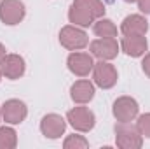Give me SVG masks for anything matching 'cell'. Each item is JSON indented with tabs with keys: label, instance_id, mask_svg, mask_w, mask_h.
Instances as JSON below:
<instances>
[{
	"label": "cell",
	"instance_id": "obj_1",
	"mask_svg": "<svg viewBox=\"0 0 150 149\" xmlns=\"http://www.w3.org/2000/svg\"><path fill=\"white\" fill-rule=\"evenodd\" d=\"M105 12V5L101 0H75L70 9V21L75 25L89 27L94 18L101 16Z\"/></svg>",
	"mask_w": 150,
	"mask_h": 149
},
{
	"label": "cell",
	"instance_id": "obj_2",
	"mask_svg": "<svg viewBox=\"0 0 150 149\" xmlns=\"http://www.w3.org/2000/svg\"><path fill=\"white\" fill-rule=\"evenodd\" d=\"M115 133H117V144L122 148H140L142 146L138 128H133L127 123H120L119 126H115Z\"/></svg>",
	"mask_w": 150,
	"mask_h": 149
},
{
	"label": "cell",
	"instance_id": "obj_3",
	"mask_svg": "<svg viewBox=\"0 0 150 149\" xmlns=\"http://www.w3.org/2000/svg\"><path fill=\"white\" fill-rule=\"evenodd\" d=\"M25 16V7L18 0H5L0 5V18L7 25H16L23 19Z\"/></svg>",
	"mask_w": 150,
	"mask_h": 149
},
{
	"label": "cell",
	"instance_id": "obj_4",
	"mask_svg": "<svg viewBox=\"0 0 150 149\" xmlns=\"http://www.w3.org/2000/svg\"><path fill=\"white\" fill-rule=\"evenodd\" d=\"M91 51L94 56H98L101 60H110L113 56H117L119 44L113 37H101L91 44Z\"/></svg>",
	"mask_w": 150,
	"mask_h": 149
},
{
	"label": "cell",
	"instance_id": "obj_5",
	"mask_svg": "<svg viewBox=\"0 0 150 149\" xmlns=\"http://www.w3.org/2000/svg\"><path fill=\"white\" fill-rule=\"evenodd\" d=\"M68 121L72 123L74 128L82 130V132H87L94 126V116L86 107H75L74 111H70L68 112Z\"/></svg>",
	"mask_w": 150,
	"mask_h": 149
},
{
	"label": "cell",
	"instance_id": "obj_6",
	"mask_svg": "<svg viewBox=\"0 0 150 149\" xmlns=\"http://www.w3.org/2000/svg\"><path fill=\"white\" fill-rule=\"evenodd\" d=\"M59 40L65 47L68 49H80L87 44V35L79 30V28H74V27H67L61 30L59 34Z\"/></svg>",
	"mask_w": 150,
	"mask_h": 149
},
{
	"label": "cell",
	"instance_id": "obj_7",
	"mask_svg": "<svg viewBox=\"0 0 150 149\" xmlns=\"http://www.w3.org/2000/svg\"><path fill=\"white\" fill-rule=\"evenodd\" d=\"M136 112H138V104L133 98H127V97L119 98L113 105V114L120 123H129L136 116Z\"/></svg>",
	"mask_w": 150,
	"mask_h": 149
},
{
	"label": "cell",
	"instance_id": "obj_8",
	"mask_svg": "<svg viewBox=\"0 0 150 149\" xmlns=\"http://www.w3.org/2000/svg\"><path fill=\"white\" fill-rule=\"evenodd\" d=\"M94 81L98 86L101 88H112L117 81V72L113 69V65L100 62L94 65Z\"/></svg>",
	"mask_w": 150,
	"mask_h": 149
},
{
	"label": "cell",
	"instance_id": "obj_9",
	"mask_svg": "<svg viewBox=\"0 0 150 149\" xmlns=\"http://www.w3.org/2000/svg\"><path fill=\"white\" fill-rule=\"evenodd\" d=\"M0 69H2V74L7 75L9 79H16L25 72V62L18 54H9V56H4Z\"/></svg>",
	"mask_w": 150,
	"mask_h": 149
},
{
	"label": "cell",
	"instance_id": "obj_10",
	"mask_svg": "<svg viewBox=\"0 0 150 149\" xmlns=\"http://www.w3.org/2000/svg\"><path fill=\"white\" fill-rule=\"evenodd\" d=\"M68 67L77 75H87L89 70L94 67V63H93V58L89 54H86V53H74L68 58Z\"/></svg>",
	"mask_w": 150,
	"mask_h": 149
},
{
	"label": "cell",
	"instance_id": "obj_11",
	"mask_svg": "<svg viewBox=\"0 0 150 149\" xmlns=\"http://www.w3.org/2000/svg\"><path fill=\"white\" fill-rule=\"evenodd\" d=\"M40 128H42V132H44L45 137L56 139V137H59V135L63 133V130H65V121H63L59 116H56V114H49V116H45V117L42 119Z\"/></svg>",
	"mask_w": 150,
	"mask_h": 149
},
{
	"label": "cell",
	"instance_id": "obj_12",
	"mask_svg": "<svg viewBox=\"0 0 150 149\" xmlns=\"http://www.w3.org/2000/svg\"><path fill=\"white\" fill-rule=\"evenodd\" d=\"M120 28L126 35H145V32L149 30V25L145 18L134 14V16H127Z\"/></svg>",
	"mask_w": 150,
	"mask_h": 149
},
{
	"label": "cell",
	"instance_id": "obj_13",
	"mask_svg": "<svg viewBox=\"0 0 150 149\" xmlns=\"http://www.w3.org/2000/svg\"><path fill=\"white\" fill-rule=\"evenodd\" d=\"M2 114L5 117V121H9V123H21L25 119V116H26V107L19 100H9L4 105Z\"/></svg>",
	"mask_w": 150,
	"mask_h": 149
},
{
	"label": "cell",
	"instance_id": "obj_14",
	"mask_svg": "<svg viewBox=\"0 0 150 149\" xmlns=\"http://www.w3.org/2000/svg\"><path fill=\"white\" fill-rule=\"evenodd\" d=\"M122 49L129 56H140L147 51V40L143 35H126L122 39Z\"/></svg>",
	"mask_w": 150,
	"mask_h": 149
},
{
	"label": "cell",
	"instance_id": "obj_15",
	"mask_svg": "<svg viewBox=\"0 0 150 149\" xmlns=\"http://www.w3.org/2000/svg\"><path fill=\"white\" fill-rule=\"evenodd\" d=\"M93 95H94V88H93V84L89 81H79L72 86V98L75 102L84 104V102L91 100Z\"/></svg>",
	"mask_w": 150,
	"mask_h": 149
},
{
	"label": "cell",
	"instance_id": "obj_16",
	"mask_svg": "<svg viewBox=\"0 0 150 149\" xmlns=\"http://www.w3.org/2000/svg\"><path fill=\"white\" fill-rule=\"evenodd\" d=\"M94 34L100 35V37H115L117 35V28L112 21L108 19H100L96 25H94Z\"/></svg>",
	"mask_w": 150,
	"mask_h": 149
},
{
	"label": "cell",
	"instance_id": "obj_17",
	"mask_svg": "<svg viewBox=\"0 0 150 149\" xmlns=\"http://www.w3.org/2000/svg\"><path fill=\"white\" fill-rule=\"evenodd\" d=\"M16 133L12 128H0V148H14Z\"/></svg>",
	"mask_w": 150,
	"mask_h": 149
},
{
	"label": "cell",
	"instance_id": "obj_18",
	"mask_svg": "<svg viewBox=\"0 0 150 149\" xmlns=\"http://www.w3.org/2000/svg\"><path fill=\"white\" fill-rule=\"evenodd\" d=\"M65 148L70 149V148H87V142L80 137V135H72L65 140Z\"/></svg>",
	"mask_w": 150,
	"mask_h": 149
},
{
	"label": "cell",
	"instance_id": "obj_19",
	"mask_svg": "<svg viewBox=\"0 0 150 149\" xmlns=\"http://www.w3.org/2000/svg\"><path fill=\"white\" fill-rule=\"evenodd\" d=\"M138 132H142L143 135L150 137V114H145L138 119Z\"/></svg>",
	"mask_w": 150,
	"mask_h": 149
},
{
	"label": "cell",
	"instance_id": "obj_20",
	"mask_svg": "<svg viewBox=\"0 0 150 149\" xmlns=\"http://www.w3.org/2000/svg\"><path fill=\"white\" fill-rule=\"evenodd\" d=\"M140 2V9L143 12H150V0H138Z\"/></svg>",
	"mask_w": 150,
	"mask_h": 149
},
{
	"label": "cell",
	"instance_id": "obj_21",
	"mask_svg": "<svg viewBox=\"0 0 150 149\" xmlns=\"http://www.w3.org/2000/svg\"><path fill=\"white\" fill-rule=\"evenodd\" d=\"M143 70H145V74L150 77V54H147L145 60H143Z\"/></svg>",
	"mask_w": 150,
	"mask_h": 149
},
{
	"label": "cell",
	"instance_id": "obj_22",
	"mask_svg": "<svg viewBox=\"0 0 150 149\" xmlns=\"http://www.w3.org/2000/svg\"><path fill=\"white\" fill-rule=\"evenodd\" d=\"M4 56H5V49H4V46L0 44V63H2V60H4Z\"/></svg>",
	"mask_w": 150,
	"mask_h": 149
},
{
	"label": "cell",
	"instance_id": "obj_23",
	"mask_svg": "<svg viewBox=\"0 0 150 149\" xmlns=\"http://www.w3.org/2000/svg\"><path fill=\"white\" fill-rule=\"evenodd\" d=\"M126 2H136V0H126Z\"/></svg>",
	"mask_w": 150,
	"mask_h": 149
},
{
	"label": "cell",
	"instance_id": "obj_24",
	"mask_svg": "<svg viewBox=\"0 0 150 149\" xmlns=\"http://www.w3.org/2000/svg\"><path fill=\"white\" fill-rule=\"evenodd\" d=\"M0 75H2V69H0Z\"/></svg>",
	"mask_w": 150,
	"mask_h": 149
}]
</instances>
